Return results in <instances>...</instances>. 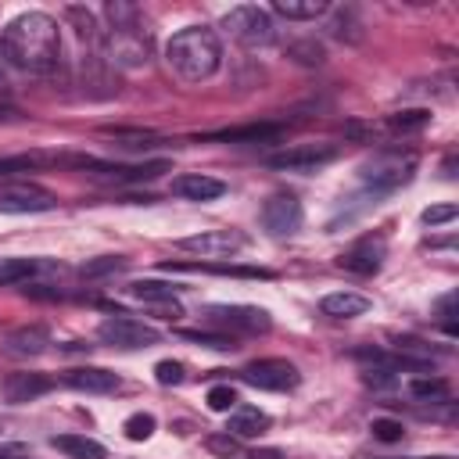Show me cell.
I'll return each mask as SVG.
<instances>
[{
  "label": "cell",
  "instance_id": "obj_9",
  "mask_svg": "<svg viewBox=\"0 0 459 459\" xmlns=\"http://www.w3.org/2000/svg\"><path fill=\"white\" fill-rule=\"evenodd\" d=\"M337 158V143H294L280 154H269V169L280 172H316Z\"/></svg>",
  "mask_w": 459,
  "mask_h": 459
},
{
  "label": "cell",
  "instance_id": "obj_37",
  "mask_svg": "<svg viewBox=\"0 0 459 459\" xmlns=\"http://www.w3.org/2000/svg\"><path fill=\"white\" fill-rule=\"evenodd\" d=\"M118 269H126V258H100V262H86L82 265V273L86 276H100V273H118Z\"/></svg>",
  "mask_w": 459,
  "mask_h": 459
},
{
  "label": "cell",
  "instance_id": "obj_35",
  "mask_svg": "<svg viewBox=\"0 0 459 459\" xmlns=\"http://www.w3.org/2000/svg\"><path fill=\"white\" fill-rule=\"evenodd\" d=\"M369 430H373V437H377V441H402V434H405V427H402L398 420H387V416L373 420V423H369Z\"/></svg>",
  "mask_w": 459,
  "mask_h": 459
},
{
  "label": "cell",
  "instance_id": "obj_5",
  "mask_svg": "<svg viewBox=\"0 0 459 459\" xmlns=\"http://www.w3.org/2000/svg\"><path fill=\"white\" fill-rule=\"evenodd\" d=\"M222 29L247 50H258V47H269L276 39V25H273V14L265 7H255V4H240V7H230L222 14Z\"/></svg>",
  "mask_w": 459,
  "mask_h": 459
},
{
  "label": "cell",
  "instance_id": "obj_41",
  "mask_svg": "<svg viewBox=\"0 0 459 459\" xmlns=\"http://www.w3.org/2000/svg\"><path fill=\"white\" fill-rule=\"evenodd\" d=\"M7 455H11V452H0V459H7Z\"/></svg>",
  "mask_w": 459,
  "mask_h": 459
},
{
  "label": "cell",
  "instance_id": "obj_6",
  "mask_svg": "<svg viewBox=\"0 0 459 459\" xmlns=\"http://www.w3.org/2000/svg\"><path fill=\"white\" fill-rule=\"evenodd\" d=\"M97 337L111 348H122V351H133V348H151L161 341L158 326L143 323V319H133V316H108L100 326H97Z\"/></svg>",
  "mask_w": 459,
  "mask_h": 459
},
{
  "label": "cell",
  "instance_id": "obj_22",
  "mask_svg": "<svg viewBox=\"0 0 459 459\" xmlns=\"http://www.w3.org/2000/svg\"><path fill=\"white\" fill-rule=\"evenodd\" d=\"M283 133V126L276 122H258V126H240V129H219L208 140H226V143H262V140H276Z\"/></svg>",
  "mask_w": 459,
  "mask_h": 459
},
{
  "label": "cell",
  "instance_id": "obj_20",
  "mask_svg": "<svg viewBox=\"0 0 459 459\" xmlns=\"http://www.w3.org/2000/svg\"><path fill=\"white\" fill-rule=\"evenodd\" d=\"M50 387H54V380H50L47 373H11V377L4 380L7 402H32L36 394H43V391H50Z\"/></svg>",
  "mask_w": 459,
  "mask_h": 459
},
{
  "label": "cell",
  "instance_id": "obj_1",
  "mask_svg": "<svg viewBox=\"0 0 459 459\" xmlns=\"http://www.w3.org/2000/svg\"><path fill=\"white\" fill-rule=\"evenodd\" d=\"M0 50H4L11 68L32 72V75H47L61 61L57 22L50 14H43V11H25L14 22H7V29L0 36Z\"/></svg>",
  "mask_w": 459,
  "mask_h": 459
},
{
  "label": "cell",
  "instance_id": "obj_36",
  "mask_svg": "<svg viewBox=\"0 0 459 459\" xmlns=\"http://www.w3.org/2000/svg\"><path fill=\"white\" fill-rule=\"evenodd\" d=\"M455 215H459V208H455L452 201H448V204H434V208H427V212H423V226H430V230H434V226L452 222Z\"/></svg>",
  "mask_w": 459,
  "mask_h": 459
},
{
  "label": "cell",
  "instance_id": "obj_30",
  "mask_svg": "<svg viewBox=\"0 0 459 459\" xmlns=\"http://www.w3.org/2000/svg\"><path fill=\"white\" fill-rule=\"evenodd\" d=\"M204 448L208 452H215V455H222V459H244V445H240V437H233V434H208L204 437Z\"/></svg>",
  "mask_w": 459,
  "mask_h": 459
},
{
  "label": "cell",
  "instance_id": "obj_21",
  "mask_svg": "<svg viewBox=\"0 0 459 459\" xmlns=\"http://www.w3.org/2000/svg\"><path fill=\"white\" fill-rule=\"evenodd\" d=\"M165 269H190V273H215V276H244V280H273V269H255V265H226V262H169Z\"/></svg>",
  "mask_w": 459,
  "mask_h": 459
},
{
  "label": "cell",
  "instance_id": "obj_17",
  "mask_svg": "<svg viewBox=\"0 0 459 459\" xmlns=\"http://www.w3.org/2000/svg\"><path fill=\"white\" fill-rule=\"evenodd\" d=\"M172 194L183 201H215L226 194V183L215 176H201V172H183L172 179Z\"/></svg>",
  "mask_w": 459,
  "mask_h": 459
},
{
  "label": "cell",
  "instance_id": "obj_8",
  "mask_svg": "<svg viewBox=\"0 0 459 459\" xmlns=\"http://www.w3.org/2000/svg\"><path fill=\"white\" fill-rule=\"evenodd\" d=\"M240 380L258 391H290V387H298L301 377H298V366L287 359H258L240 369Z\"/></svg>",
  "mask_w": 459,
  "mask_h": 459
},
{
  "label": "cell",
  "instance_id": "obj_40",
  "mask_svg": "<svg viewBox=\"0 0 459 459\" xmlns=\"http://www.w3.org/2000/svg\"><path fill=\"white\" fill-rule=\"evenodd\" d=\"M430 459H448V455H430Z\"/></svg>",
  "mask_w": 459,
  "mask_h": 459
},
{
  "label": "cell",
  "instance_id": "obj_26",
  "mask_svg": "<svg viewBox=\"0 0 459 459\" xmlns=\"http://www.w3.org/2000/svg\"><path fill=\"white\" fill-rule=\"evenodd\" d=\"M36 269H39V262H36V258H14V255H0V287H11V283L29 280Z\"/></svg>",
  "mask_w": 459,
  "mask_h": 459
},
{
  "label": "cell",
  "instance_id": "obj_19",
  "mask_svg": "<svg viewBox=\"0 0 459 459\" xmlns=\"http://www.w3.org/2000/svg\"><path fill=\"white\" fill-rule=\"evenodd\" d=\"M369 298L366 294H355V290H337V294H326L319 301L323 316H333V319H355V316H366L369 312Z\"/></svg>",
  "mask_w": 459,
  "mask_h": 459
},
{
  "label": "cell",
  "instance_id": "obj_24",
  "mask_svg": "<svg viewBox=\"0 0 459 459\" xmlns=\"http://www.w3.org/2000/svg\"><path fill=\"white\" fill-rule=\"evenodd\" d=\"M43 165H65V154H47V151L11 154V158H0V176H11V172H32V169H43Z\"/></svg>",
  "mask_w": 459,
  "mask_h": 459
},
{
  "label": "cell",
  "instance_id": "obj_13",
  "mask_svg": "<svg viewBox=\"0 0 459 459\" xmlns=\"http://www.w3.org/2000/svg\"><path fill=\"white\" fill-rule=\"evenodd\" d=\"M301 201L294 197V194H287V190H280V194H273L265 204H262V226L273 233V237H290V233H298V226H301Z\"/></svg>",
  "mask_w": 459,
  "mask_h": 459
},
{
  "label": "cell",
  "instance_id": "obj_16",
  "mask_svg": "<svg viewBox=\"0 0 459 459\" xmlns=\"http://www.w3.org/2000/svg\"><path fill=\"white\" fill-rule=\"evenodd\" d=\"M65 384L75 387V391H86V394H111L118 391V373L104 369V366H79V369H68L65 373Z\"/></svg>",
  "mask_w": 459,
  "mask_h": 459
},
{
  "label": "cell",
  "instance_id": "obj_12",
  "mask_svg": "<svg viewBox=\"0 0 459 459\" xmlns=\"http://www.w3.org/2000/svg\"><path fill=\"white\" fill-rule=\"evenodd\" d=\"M57 201L47 186L39 183H11L0 190V212L7 215H32V212H50Z\"/></svg>",
  "mask_w": 459,
  "mask_h": 459
},
{
  "label": "cell",
  "instance_id": "obj_29",
  "mask_svg": "<svg viewBox=\"0 0 459 459\" xmlns=\"http://www.w3.org/2000/svg\"><path fill=\"white\" fill-rule=\"evenodd\" d=\"M409 394L420 402H445L448 398V384L441 377H420L409 384Z\"/></svg>",
  "mask_w": 459,
  "mask_h": 459
},
{
  "label": "cell",
  "instance_id": "obj_2",
  "mask_svg": "<svg viewBox=\"0 0 459 459\" xmlns=\"http://www.w3.org/2000/svg\"><path fill=\"white\" fill-rule=\"evenodd\" d=\"M165 61L183 82H204L222 68V43L208 25H186L165 43Z\"/></svg>",
  "mask_w": 459,
  "mask_h": 459
},
{
  "label": "cell",
  "instance_id": "obj_39",
  "mask_svg": "<svg viewBox=\"0 0 459 459\" xmlns=\"http://www.w3.org/2000/svg\"><path fill=\"white\" fill-rule=\"evenodd\" d=\"M244 459H283L280 448H255V452H244Z\"/></svg>",
  "mask_w": 459,
  "mask_h": 459
},
{
  "label": "cell",
  "instance_id": "obj_11",
  "mask_svg": "<svg viewBox=\"0 0 459 459\" xmlns=\"http://www.w3.org/2000/svg\"><path fill=\"white\" fill-rule=\"evenodd\" d=\"M179 247L194 251V255H204V258H233L237 251L247 247V237L240 230H204V233L183 237Z\"/></svg>",
  "mask_w": 459,
  "mask_h": 459
},
{
  "label": "cell",
  "instance_id": "obj_34",
  "mask_svg": "<svg viewBox=\"0 0 459 459\" xmlns=\"http://www.w3.org/2000/svg\"><path fill=\"white\" fill-rule=\"evenodd\" d=\"M154 377H158L161 387H176V384H183L186 369H183V362H176V359H161V362L154 366Z\"/></svg>",
  "mask_w": 459,
  "mask_h": 459
},
{
  "label": "cell",
  "instance_id": "obj_27",
  "mask_svg": "<svg viewBox=\"0 0 459 459\" xmlns=\"http://www.w3.org/2000/svg\"><path fill=\"white\" fill-rule=\"evenodd\" d=\"M129 294H133L136 301L161 305V301H172L176 283H161V280H136V283H129Z\"/></svg>",
  "mask_w": 459,
  "mask_h": 459
},
{
  "label": "cell",
  "instance_id": "obj_7",
  "mask_svg": "<svg viewBox=\"0 0 459 459\" xmlns=\"http://www.w3.org/2000/svg\"><path fill=\"white\" fill-rule=\"evenodd\" d=\"M204 319L212 326L230 330V337H233V330H240V333H265L273 326L269 312L258 308V305H208V316Z\"/></svg>",
  "mask_w": 459,
  "mask_h": 459
},
{
  "label": "cell",
  "instance_id": "obj_32",
  "mask_svg": "<svg viewBox=\"0 0 459 459\" xmlns=\"http://www.w3.org/2000/svg\"><path fill=\"white\" fill-rule=\"evenodd\" d=\"M122 430H126L129 441H147L154 434V416L151 412H133V416H126Z\"/></svg>",
  "mask_w": 459,
  "mask_h": 459
},
{
  "label": "cell",
  "instance_id": "obj_25",
  "mask_svg": "<svg viewBox=\"0 0 459 459\" xmlns=\"http://www.w3.org/2000/svg\"><path fill=\"white\" fill-rule=\"evenodd\" d=\"M273 11L290 22H312V18L326 14V4L323 0H273Z\"/></svg>",
  "mask_w": 459,
  "mask_h": 459
},
{
  "label": "cell",
  "instance_id": "obj_28",
  "mask_svg": "<svg viewBox=\"0 0 459 459\" xmlns=\"http://www.w3.org/2000/svg\"><path fill=\"white\" fill-rule=\"evenodd\" d=\"M427 122H430V111H427V108H409V111L391 115L384 126H387L391 133H416V129H423Z\"/></svg>",
  "mask_w": 459,
  "mask_h": 459
},
{
  "label": "cell",
  "instance_id": "obj_23",
  "mask_svg": "<svg viewBox=\"0 0 459 459\" xmlns=\"http://www.w3.org/2000/svg\"><path fill=\"white\" fill-rule=\"evenodd\" d=\"M50 445L57 452H65L68 459H104V445L86 434H57V437H50Z\"/></svg>",
  "mask_w": 459,
  "mask_h": 459
},
{
  "label": "cell",
  "instance_id": "obj_10",
  "mask_svg": "<svg viewBox=\"0 0 459 459\" xmlns=\"http://www.w3.org/2000/svg\"><path fill=\"white\" fill-rule=\"evenodd\" d=\"M86 176L100 179V183H143V179H154L158 172H169V161H143V165H118V161H100V158H90L86 154V165H82Z\"/></svg>",
  "mask_w": 459,
  "mask_h": 459
},
{
  "label": "cell",
  "instance_id": "obj_14",
  "mask_svg": "<svg viewBox=\"0 0 459 459\" xmlns=\"http://www.w3.org/2000/svg\"><path fill=\"white\" fill-rule=\"evenodd\" d=\"M387 258V244L384 237H362L355 240L348 251H341V265L348 273H359V276H373Z\"/></svg>",
  "mask_w": 459,
  "mask_h": 459
},
{
  "label": "cell",
  "instance_id": "obj_15",
  "mask_svg": "<svg viewBox=\"0 0 459 459\" xmlns=\"http://www.w3.org/2000/svg\"><path fill=\"white\" fill-rule=\"evenodd\" d=\"M47 348H50V330L39 326V323L11 330V333L4 337V344H0V351H4L7 359H32V355H43Z\"/></svg>",
  "mask_w": 459,
  "mask_h": 459
},
{
  "label": "cell",
  "instance_id": "obj_31",
  "mask_svg": "<svg viewBox=\"0 0 459 459\" xmlns=\"http://www.w3.org/2000/svg\"><path fill=\"white\" fill-rule=\"evenodd\" d=\"M179 337H186V341H197V344H204V348H215V351H233V348H237V341H233L230 333H208V330H179Z\"/></svg>",
  "mask_w": 459,
  "mask_h": 459
},
{
  "label": "cell",
  "instance_id": "obj_33",
  "mask_svg": "<svg viewBox=\"0 0 459 459\" xmlns=\"http://www.w3.org/2000/svg\"><path fill=\"white\" fill-rule=\"evenodd\" d=\"M208 409H215V412H233V409H237V391H233L230 384L208 387Z\"/></svg>",
  "mask_w": 459,
  "mask_h": 459
},
{
  "label": "cell",
  "instance_id": "obj_38",
  "mask_svg": "<svg viewBox=\"0 0 459 459\" xmlns=\"http://www.w3.org/2000/svg\"><path fill=\"white\" fill-rule=\"evenodd\" d=\"M452 294H445L437 305H441V323H445V333H455V319H452Z\"/></svg>",
  "mask_w": 459,
  "mask_h": 459
},
{
  "label": "cell",
  "instance_id": "obj_3",
  "mask_svg": "<svg viewBox=\"0 0 459 459\" xmlns=\"http://www.w3.org/2000/svg\"><path fill=\"white\" fill-rule=\"evenodd\" d=\"M108 61L118 68H143L151 61V36L140 29V11L129 4H108Z\"/></svg>",
  "mask_w": 459,
  "mask_h": 459
},
{
  "label": "cell",
  "instance_id": "obj_4",
  "mask_svg": "<svg viewBox=\"0 0 459 459\" xmlns=\"http://www.w3.org/2000/svg\"><path fill=\"white\" fill-rule=\"evenodd\" d=\"M412 172H416V154L412 151H405V154L402 151H380L359 169V183L373 197H380V194H391V190L405 186L412 179Z\"/></svg>",
  "mask_w": 459,
  "mask_h": 459
},
{
  "label": "cell",
  "instance_id": "obj_18",
  "mask_svg": "<svg viewBox=\"0 0 459 459\" xmlns=\"http://www.w3.org/2000/svg\"><path fill=\"white\" fill-rule=\"evenodd\" d=\"M269 412H262L258 405H237L233 412H230V423H226V434H233V437H258V434H265L269 430Z\"/></svg>",
  "mask_w": 459,
  "mask_h": 459
}]
</instances>
